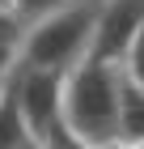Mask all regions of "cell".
Instances as JSON below:
<instances>
[{
  "label": "cell",
  "mask_w": 144,
  "mask_h": 149,
  "mask_svg": "<svg viewBox=\"0 0 144 149\" xmlns=\"http://www.w3.org/2000/svg\"><path fill=\"white\" fill-rule=\"evenodd\" d=\"M123 94H127L123 68L85 60L81 68L68 72V85H64V128L89 145L119 141L123 136Z\"/></svg>",
  "instance_id": "6da1fadb"
},
{
  "label": "cell",
  "mask_w": 144,
  "mask_h": 149,
  "mask_svg": "<svg viewBox=\"0 0 144 149\" xmlns=\"http://www.w3.org/2000/svg\"><path fill=\"white\" fill-rule=\"evenodd\" d=\"M98 4L102 0H68L64 9L47 13L43 22L25 26L21 34V64L47 72H72L81 68L93 51V30H98Z\"/></svg>",
  "instance_id": "7a4b0ae2"
},
{
  "label": "cell",
  "mask_w": 144,
  "mask_h": 149,
  "mask_svg": "<svg viewBox=\"0 0 144 149\" xmlns=\"http://www.w3.org/2000/svg\"><path fill=\"white\" fill-rule=\"evenodd\" d=\"M64 85H68L64 72L30 68V64H21L9 77V94H13V102H17V111H21L34 141H47L64 124Z\"/></svg>",
  "instance_id": "3957f363"
},
{
  "label": "cell",
  "mask_w": 144,
  "mask_h": 149,
  "mask_svg": "<svg viewBox=\"0 0 144 149\" xmlns=\"http://www.w3.org/2000/svg\"><path fill=\"white\" fill-rule=\"evenodd\" d=\"M140 30H144V0H102L89 60L123 68V60H127V51H132Z\"/></svg>",
  "instance_id": "277c9868"
},
{
  "label": "cell",
  "mask_w": 144,
  "mask_h": 149,
  "mask_svg": "<svg viewBox=\"0 0 144 149\" xmlns=\"http://www.w3.org/2000/svg\"><path fill=\"white\" fill-rule=\"evenodd\" d=\"M30 128H25L21 111H17V102H13L9 94V81H4V98H0V149H25L30 145Z\"/></svg>",
  "instance_id": "5b68a950"
},
{
  "label": "cell",
  "mask_w": 144,
  "mask_h": 149,
  "mask_svg": "<svg viewBox=\"0 0 144 149\" xmlns=\"http://www.w3.org/2000/svg\"><path fill=\"white\" fill-rule=\"evenodd\" d=\"M123 141L127 145L144 141V94L136 85H127V94H123Z\"/></svg>",
  "instance_id": "8992f818"
},
{
  "label": "cell",
  "mask_w": 144,
  "mask_h": 149,
  "mask_svg": "<svg viewBox=\"0 0 144 149\" xmlns=\"http://www.w3.org/2000/svg\"><path fill=\"white\" fill-rule=\"evenodd\" d=\"M4 4H9V13H13L21 26H34V22H43L47 13L64 9L68 0H4Z\"/></svg>",
  "instance_id": "52a82bcc"
},
{
  "label": "cell",
  "mask_w": 144,
  "mask_h": 149,
  "mask_svg": "<svg viewBox=\"0 0 144 149\" xmlns=\"http://www.w3.org/2000/svg\"><path fill=\"white\" fill-rule=\"evenodd\" d=\"M123 77H127V85H136V90L144 94V30L136 34L132 51H127V60H123Z\"/></svg>",
  "instance_id": "ba28073f"
},
{
  "label": "cell",
  "mask_w": 144,
  "mask_h": 149,
  "mask_svg": "<svg viewBox=\"0 0 144 149\" xmlns=\"http://www.w3.org/2000/svg\"><path fill=\"white\" fill-rule=\"evenodd\" d=\"M17 68H21V43L0 38V85H4V81H9Z\"/></svg>",
  "instance_id": "9c48e42d"
},
{
  "label": "cell",
  "mask_w": 144,
  "mask_h": 149,
  "mask_svg": "<svg viewBox=\"0 0 144 149\" xmlns=\"http://www.w3.org/2000/svg\"><path fill=\"white\" fill-rule=\"evenodd\" d=\"M43 149H98V145H89V141H81L76 132H68V128L59 124L55 132H51V136L43 141Z\"/></svg>",
  "instance_id": "30bf717a"
},
{
  "label": "cell",
  "mask_w": 144,
  "mask_h": 149,
  "mask_svg": "<svg viewBox=\"0 0 144 149\" xmlns=\"http://www.w3.org/2000/svg\"><path fill=\"white\" fill-rule=\"evenodd\" d=\"M21 34H25V26L13 17V13H0V38H9V43H21Z\"/></svg>",
  "instance_id": "8fae6325"
},
{
  "label": "cell",
  "mask_w": 144,
  "mask_h": 149,
  "mask_svg": "<svg viewBox=\"0 0 144 149\" xmlns=\"http://www.w3.org/2000/svg\"><path fill=\"white\" fill-rule=\"evenodd\" d=\"M98 149H132V145H127V141L119 136V141H110V145H98Z\"/></svg>",
  "instance_id": "7c38bea8"
},
{
  "label": "cell",
  "mask_w": 144,
  "mask_h": 149,
  "mask_svg": "<svg viewBox=\"0 0 144 149\" xmlns=\"http://www.w3.org/2000/svg\"><path fill=\"white\" fill-rule=\"evenodd\" d=\"M25 149H43V141H30V145H25Z\"/></svg>",
  "instance_id": "4fadbf2b"
},
{
  "label": "cell",
  "mask_w": 144,
  "mask_h": 149,
  "mask_svg": "<svg viewBox=\"0 0 144 149\" xmlns=\"http://www.w3.org/2000/svg\"><path fill=\"white\" fill-rule=\"evenodd\" d=\"M0 13H9V4H4V0H0Z\"/></svg>",
  "instance_id": "5bb4252c"
},
{
  "label": "cell",
  "mask_w": 144,
  "mask_h": 149,
  "mask_svg": "<svg viewBox=\"0 0 144 149\" xmlns=\"http://www.w3.org/2000/svg\"><path fill=\"white\" fill-rule=\"evenodd\" d=\"M132 149H144V141H136V145H132Z\"/></svg>",
  "instance_id": "9a60e30c"
},
{
  "label": "cell",
  "mask_w": 144,
  "mask_h": 149,
  "mask_svg": "<svg viewBox=\"0 0 144 149\" xmlns=\"http://www.w3.org/2000/svg\"><path fill=\"white\" fill-rule=\"evenodd\" d=\"M0 98H4V85H0Z\"/></svg>",
  "instance_id": "2e32d148"
}]
</instances>
